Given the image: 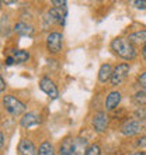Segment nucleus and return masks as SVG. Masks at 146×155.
I'll return each mask as SVG.
<instances>
[{
    "mask_svg": "<svg viewBox=\"0 0 146 155\" xmlns=\"http://www.w3.org/2000/svg\"><path fill=\"white\" fill-rule=\"evenodd\" d=\"M128 41H129L131 44H146V31L142 30V31H136V33H132L129 34V37H128Z\"/></svg>",
    "mask_w": 146,
    "mask_h": 155,
    "instance_id": "2eb2a0df",
    "label": "nucleus"
},
{
    "mask_svg": "<svg viewBox=\"0 0 146 155\" xmlns=\"http://www.w3.org/2000/svg\"><path fill=\"white\" fill-rule=\"evenodd\" d=\"M135 114L138 116V117H141V118H146V110L143 109V107H141V109H138V110L135 111Z\"/></svg>",
    "mask_w": 146,
    "mask_h": 155,
    "instance_id": "4be33fe9",
    "label": "nucleus"
},
{
    "mask_svg": "<svg viewBox=\"0 0 146 155\" xmlns=\"http://www.w3.org/2000/svg\"><path fill=\"white\" fill-rule=\"evenodd\" d=\"M141 130H142V124L139 121H136V120H128L121 127V133L124 135H126V137L138 134V133H141Z\"/></svg>",
    "mask_w": 146,
    "mask_h": 155,
    "instance_id": "6e6552de",
    "label": "nucleus"
},
{
    "mask_svg": "<svg viewBox=\"0 0 146 155\" xmlns=\"http://www.w3.org/2000/svg\"><path fill=\"white\" fill-rule=\"evenodd\" d=\"M111 76H113V68L110 64H104L101 65L100 71H98V81L106 83L107 81H111Z\"/></svg>",
    "mask_w": 146,
    "mask_h": 155,
    "instance_id": "ddd939ff",
    "label": "nucleus"
},
{
    "mask_svg": "<svg viewBox=\"0 0 146 155\" xmlns=\"http://www.w3.org/2000/svg\"><path fill=\"white\" fill-rule=\"evenodd\" d=\"M52 4L55 7H66L65 0H52Z\"/></svg>",
    "mask_w": 146,
    "mask_h": 155,
    "instance_id": "412c9836",
    "label": "nucleus"
},
{
    "mask_svg": "<svg viewBox=\"0 0 146 155\" xmlns=\"http://www.w3.org/2000/svg\"><path fill=\"white\" fill-rule=\"evenodd\" d=\"M18 154L20 155H38L35 145L33 144L31 140H21L18 144Z\"/></svg>",
    "mask_w": 146,
    "mask_h": 155,
    "instance_id": "1a4fd4ad",
    "label": "nucleus"
},
{
    "mask_svg": "<svg viewBox=\"0 0 146 155\" xmlns=\"http://www.w3.org/2000/svg\"><path fill=\"white\" fill-rule=\"evenodd\" d=\"M134 102L138 104H146V90H141L138 93H135Z\"/></svg>",
    "mask_w": 146,
    "mask_h": 155,
    "instance_id": "a211bd4d",
    "label": "nucleus"
},
{
    "mask_svg": "<svg viewBox=\"0 0 146 155\" xmlns=\"http://www.w3.org/2000/svg\"><path fill=\"white\" fill-rule=\"evenodd\" d=\"M0 148H2V150H4V134H3V133L0 134Z\"/></svg>",
    "mask_w": 146,
    "mask_h": 155,
    "instance_id": "a878e982",
    "label": "nucleus"
},
{
    "mask_svg": "<svg viewBox=\"0 0 146 155\" xmlns=\"http://www.w3.org/2000/svg\"><path fill=\"white\" fill-rule=\"evenodd\" d=\"M128 74H129V65L128 64H119L118 66H115L113 71V76H111V85L118 86L124 83Z\"/></svg>",
    "mask_w": 146,
    "mask_h": 155,
    "instance_id": "20e7f679",
    "label": "nucleus"
},
{
    "mask_svg": "<svg viewBox=\"0 0 146 155\" xmlns=\"http://www.w3.org/2000/svg\"><path fill=\"white\" fill-rule=\"evenodd\" d=\"M3 106L11 116H20L21 113H24L25 109H27L24 103L20 102V100L16 99L14 96H10V94H6L3 97Z\"/></svg>",
    "mask_w": 146,
    "mask_h": 155,
    "instance_id": "7ed1b4c3",
    "label": "nucleus"
},
{
    "mask_svg": "<svg viewBox=\"0 0 146 155\" xmlns=\"http://www.w3.org/2000/svg\"><path fill=\"white\" fill-rule=\"evenodd\" d=\"M111 49L117 54L119 58L122 59H126V61H131L136 57V51H135V47L131 44L128 40L125 38H115L111 42Z\"/></svg>",
    "mask_w": 146,
    "mask_h": 155,
    "instance_id": "f03ea898",
    "label": "nucleus"
},
{
    "mask_svg": "<svg viewBox=\"0 0 146 155\" xmlns=\"http://www.w3.org/2000/svg\"><path fill=\"white\" fill-rule=\"evenodd\" d=\"M119 102H121V93L114 90L106 99V109L107 110H114V109L119 104Z\"/></svg>",
    "mask_w": 146,
    "mask_h": 155,
    "instance_id": "9b49d317",
    "label": "nucleus"
},
{
    "mask_svg": "<svg viewBox=\"0 0 146 155\" xmlns=\"http://www.w3.org/2000/svg\"><path fill=\"white\" fill-rule=\"evenodd\" d=\"M138 147L141 148H146V137H142V138L138 140Z\"/></svg>",
    "mask_w": 146,
    "mask_h": 155,
    "instance_id": "5701e85b",
    "label": "nucleus"
},
{
    "mask_svg": "<svg viewBox=\"0 0 146 155\" xmlns=\"http://www.w3.org/2000/svg\"><path fill=\"white\" fill-rule=\"evenodd\" d=\"M14 59H13V57H7L6 58V65H13V64H14Z\"/></svg>",
    "mask_w": 146,
    "mask_h": 155,
    "instance_id": "393cba45",
    "label": "nucleus"
},
{
    "mask_svg": "<svg viewBox=\"0 0 146 155\" xmlns=\"http://www.w3.org/2000/svg\"><path fill=\"white\" fill-rule=\"evenodd\" d=\"M86 155H101L100 147H98L97 144H93V145H90L89 150H87V154H86Z\"/></svg>",
    "mask_w": 146,
    "mask_h": 155,
    "instance_id": "6ab92c4d",
    "label": "nucleus"
},
{
    "mask_svg": "<svg viewBox=\"0 0 146 155\" xmlns=\"http://www.w3.org/2000/svg\"><path fill=\"white\" fill-rule=\"evenodd\" d=\"M89 150V141L81 137H73L62 141L59 147L61 155H86Z\"/></svg>",
    "mask_w": 146,
    "mask_h": 155,
    "instance_id": "f257e3e1",
    "label": "nucleus"
},
{
    "mask_svg": "<svg viewBox=\"0 0 146 155\" xmlns=\"http://www.w3.org/2000/svg\"><path fill=\"white\" fill-rule=\"evenodd\" d=\"M38 155H55L53 152V148L51 145V143L48 141H44V143L40 145V150H38Z\"/></svg>",
    "mask_w": 146,
    "mask_h": 155,
    "instance_id": "f3484780",
    "label": "nucleus"
},
{
    "mask_svg": "<svg viewBox=\"0 0 146 155\" xmlns=\"http://www.w3.org/2000/svg\"><path fill=\"white\" fill-rule=\"evenodd\" d=\"M136 8H146V2H134Z\"/></svg>",
    "mask_w": 146,
    "mask_h": 155,
    "instance_id": "b1692460",
    "label": "nucleus"
},
{
    "mask_svg": "<svg viewBox=\"0 0 146 155\" xmlns=\"http://www.w3.org/2000/svg\"><path fill=\"white\" fill-rule=\"evenodd\" d=\"M40 123H41V120H40V117H38L35 113H27V114H24L23 116V118L20 120L21 127H25V128L36 126V124H40Z\"/></svg>",
    "mask_w": 146,
    "mask_h": 155,
    "instance_id": "f8f14e48",
    "label": "nucleus"
},
{
    "mask_svg": "<svg viewBox=\"0 0 146 155\" xmlns=\"http://www.w3.org/2000/svg\"><path fill=\"white\" fill-rule=\"evenodd\" d=\"M142 55H143V58L146 59V44L143 45V48H142Z\"/></svg>",
    "mask_w": 146,
    "mask_h": 155,
    "instance_id": "cd10ccee",
    "label": "nucleus"
},
{
    "mask_svg": "<svg viewBox=\"0 0 146 155\" xmlns=\"http://www.w3.org/2000/svg\"><path fill=\"white\" fill-rule=\"evenodd\" d=\"M93 128L94 131L97 133H104L107 130V126H108V116L104 113V111H98L96 113L93 117Z\"/></svg>",
    "mask_w": 146,
    "mask_h": 155,
    "instance_id": "0eeeda50",
    "label": "nucleus"
},
{
    "mask_svg": "<svg viewBox=\"0 0 146 155\" xmlns=\"http://www.w3.org/2000/svg\"><path fill=\"white\" fill-rule=\"evenodd\" d=\"M138 83L146 90V72H143V74H141L138 76Z\"/></svg>",
    "mask_w": 146,
    "mask_h": 155,
    "instance_id": "aec40b11",
    "label": "nucleus"
},
{
    "mask_svg": "<svg viewBox=\"0 0 146 155\" xmlns=\"http://www.w3.org/2000/svg\"><path fill=\"white\" fill-rule=\"evenodd\" d=\"M40 87L41 90L44 92V93H46L51 99H56L58 96H59V92H58V87L56 85L53 83L49 78H42L40 81Z\"/></svg>",
    "mask_w": 146,
    "mask_h": 155,
    "instance_id": "423d86ee",
    "label": "nucleus"
},
{
    "mask_svg": "<svg viewBox=\"0 0 146 155\" xmlns=\"http://www.w3.org/2000/svg\"><path fill=\"white\" fill-rule=\"evenodd\" d=\"M14 31L20 35H33L34 34V28L27 23H17L14 25Z\"/></svg>",
    "mask_w": 146,
    "mask_h": 155,
    "instance_id": "dca6fc26",
    "label": "nucleus"
},
{
    "mask_svg": "<svg viewBox=\"0 0 146 155\" xmlns=\"http://www.w3.org/2000/svg\"><path fill=\"white\" fill-rule=\"evenodd\" d=\"M4 87H6L4 79H3V78H0V90H2V92H4Z\"/></svg>",
    "mask_w": 146,
    "mask_h": 155,
    "instance_id": "bb28decb",
    "label": "nucleus"
},
{
    "mask_svg": "<svg viewBox=\"0 0 146 155\" xmlns=\"http://www.w3.org/2000/svg\"><path fill=\"white\" fill-rule=\"evenodd\" d=\"M66 14H68L66 7H53V8H51V10H49V13H48V16L51 17L53 21L61 23V24H63V23H65Z\"/></svg>",
    "mask_w": 146,
    "mask_h": 155,
    "instance_id": "9d476101",
    "label": "nucleus"
},
{
    "mask_svg": "<svg viewBox=\"0 0 146 155\" xmlns=\"http://www.w3.org/2000/svg\"><path fill=\"white\" fill-rule=\"evenodd\" d=\"M62 44H63V37L61 33H51L46 37V48L49 52L58 54L62 49Z\"/></svg>",
    "mask_w": 146,
    "mask_h": 155,
    "instance_id": "39448f33",
    "label": "nucleus"
},
{
    "mask_svg": "<svg viewBox=\"0 0 146 155\" xmlns=\"http://www.w3.org/2000/svg\"><path fill=\"white\" fill-rule=\"evenodd\" d=\"M10 57H13V59H14L17 64H23V62L30 59V54L27 52V51H23V49H11Z\"/></svg>",
    "mask_w": 146,
    "mask_h": 155,
    "instance_id": "4468645a",
    "label": "nucleus"
},
{
    "mask_svg": "<svg viewBox=\"0 0 146 155\" xmlns=\"http://www.w3.org/2000/svg\"><path fill=\"white\" fill-rule=\"evenodd\" d=\"M131 155H146L143 151H138V152H134V154H131Z\"/></svg>",
    "mask_w": 146,
    "mask_h": 155,
    "instance_id": "c85d7f7f",
    "label": "nucleus"
}]
</instances>
